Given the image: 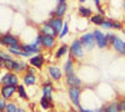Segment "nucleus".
I'll use <instances>...</instances> for the list:
<instances>
[{
	"label": "nucleus",
	"instance_id": "f257e3e1",
	"mask_svg": "<svg viewBox=\"0 0 125 112\" xmlns=\"http://www.w3.org/2000/svg\"><path fill=\"white\" fill-rule=\"evenodd\" d=\"M69 52H70L71 57H75V59H81L84 56V54H85L84 46H83L80 40H74L71 43V45L69 47Z\"/></svg>",
	"mask_w": 125,
	"mask_h": 112
},
{
	"label": "nucleus",
	"instance_id": "f03ea898",
	"mask_svg": "<svg viewBox=\"0 0 125 112\" xmlns=\"http://www.w3.org/2000/svg\"><path fill=\"white\" fill-rule=\"evenodd\" d=\"M80 41H81L83 46H84V49L89 50V51H90V50H93L94 46H95V44H96L95 37H94V34H93V33H86V34H84V35L81 36Z\"/></svg>",
	"mask_w": 125,
	"mask_h": 112
},
{
	"label": "nucleus",
	"instance_id": "7ed1b4c3",
	"mask_svg": "<svg viewBox=\"0 0 125 112\" xmlns=\"http://www.w3.org/2000/svg\"><path fill=\"white\" fill-rule=\"evenodd\" d=\"M94 37H95V41H96V45L100 49H104V47H106L108 44H109V40H108V35H105L104 33H101L100 30L95 29L94 30Z\"/></svg>",
	"mask_w": 125,
	"mask_h": 112
},
{
	"label": "nucleus",
	"instance_id": "20e7f679",
	"mask_svg": "<svg viewBox=\"0 0 125 112\" xmlns=\"http://www.w3.org/2000/svg\"><path fill=\"white\" fill-rule=\"evenodd\" d=\"M18 75L15 72H6L1 77V85L3 86H18Z\"/></svg>",
	"mask_w": 125,
	"mask_h": 112
},
{
	"label": "nucleus",
	"instance_id": "39448f33",
	"mask_svg": "<svg viewBox=\"0 0 125 112\" xmlns=\"http://www.w3.org/2000/svg\"><path fill=\"white\" fill-rule=\"evenodd\" d=\"M19 44V39L11 34H5L1 36V45H5L8 47H11Z\"/></svg>",
	"mask_w": 125,
	"mask_h": 112
},
{
	"label": "nucleus",
	"instance_id": "423d86ee",
	"mask_svg": "<svg viewBox=\"0 0 125 112\" xmlns=\"http://www.w3.org/2000/svg\"><path fill=\"white\" fill-rule=\"evenodd\" d=\"M15 92H18V86H1V91H0L1 98L4 100L11 98Z\"/></svg>",
	"mask_w": 125,
	"mask_h": 112
},
{
	"label": "nucleus",
	"instance_id": "0eeeda50",
	"mask_svg": "<svg viewBox=\"0 0 125 112\" xmlns=\"http://www.w3.org/2000/svg\"><path fill=\"white\" fill-rule=\"evenodd\" d=\"M69 97L71 100V102L74 103L76 107L80 106V88L79 87H71L69 88Z\"/></svg>",
	"mask_w": 125,
	"mask_h": 112
},
{
	"label": "nucleus",
	"instance_id": "6e6552de",
	"mask_svg": "<svg viewBox=\"0 0 125 112\" xmlns=\"http://www.w3.org/2000/svg\"><path fill=\"white\" fill-rule=\"evenodd\" d=\"M48 23L51 25V27L54 29V31L56 33V35H60L62 27H64V24H65L64 21H62V19H59V17H51Z\"/></svg>",
	"mask_w": 125,
	"mask_h": 112
},
{
	"label": "nucleus",
	"instance_id": "1a4fd4ad",
	"mask_svg": "<svg viewBox=\"0 0 125 112\" xmlns=\"http://www.w3.org/2000/svg\"><path fill=\"white\" fill-rule=\"evenodd\" d=\"M48 74H49L50 78L54 80V81H59V80H61V77H62L61 70H60L58 66H55V65H51V66L48 67Z\"/></svg>",
	"mask_w": 125,
	"mask_h": 112
},
{
	"label": "nucleus",
	"instance_id": "9d476101",
	"mask_svg": "<svg viewBox=\"0 0 125 112\" xmlns=\"http://www.w3.org/2000/svg\"><path fill=\"white\" fill-rule=\"evenodd\" d=\"M65 81H66V85L71 88V87H79L81 85V81L80 78L75 75V72H71L69 75H66L65 77Z\"/></svg>",
	"mask_w": 125,
	"mask_h": 112
},
{
	"label": "nucleus",
	"instance_id": "9b49d317",
	"mask_svg": "<svg viewBox=\"0 0 125 112\" xmlns=\"http://www.w3.org/2000/svg\"><path fill=\"white\" fill-rule=\"evenodd\" d=\"M66 10H68V4H66V1H64V0H59V3H58V5H56V8H55V17H59V19H61L62 16L65 15V13H66Z\"/></svg>",
	"mask_w": 125,
	"mask_h": 112
},
{
	"label": "nucleus",
	"instance_id": "f8f14e48",
	"mask_svg": "<svg viewBox=\"0 0 125 112\" xmlns=\"http://www.w3.org/2000/svg\"><path fill=\"white\" fill-rule=\"evenodd\" d=\"M44 61H45L44 56L39 54V55H35V56H31L30 60H29V64H30V66H33L35 69H41L44 65Z\"/></svg>",
	"mask_w": 125,
	"mask_h": 112
},
{
	"label": "nucleus",
	"instance_id": "ddd939ff",
	"mask_svg": "<svg viewBox=\"0 0 125 112\" xmlns=\"http://www.w3.org/2000/svg\"><path fill=\"white\" fill-rule=\"evenodd\" d=\"M41 91H43V96H44V97H48V98H50V100H53V96H51V94H53V91H54V86H53V84H51L49 80L44 84Z\"/></svg>",
	"mask_w": 125,
	"mask_h": 112
},
{
	"label": "nucleus",
	"instance_id": "4468645a",
	"mask_svg": "<svg viewBox=\"0 0 125 112\" xmlns=\"http://www.w3.org/2000/svg\"><path fill=\"white\" fill-rule=\"evenodd\" d=\"M113 47H114V50H115V51H118L119 54L125 55V41H123V40L119 39L118 36H116V39H115V41L113 43Z\"/></svg>",
	"mask_w": 125,
	"mask_h": 112
},
{
	"label": "nucleus",
	"instance_id": "2eb2a0df",
	"mask_svg": "<svg viewBox=\"0 0 125 112\" xmlns=\"http://www.w3.org/2000/svg\"><path fill=\"white\" fill-rule=\"evenodd\" d=\"M23 51H26V52H29L30 55H31V54L39 55V52L41 51V49H40V46H38V45H35V44H24V45H23Z\"/></svg>",
	"mask_w": 125,
	"mask_h": 112
},
{
	"label": "nucleus",
	"instance_id": "dca6fc26",
	"mask_svg": "<svg viewBox=\"0 0 125 112\" xmlns=\"http://www.w3.org/2000/svg\"><path fill=\"white\" fill-rule=\"evenodd\" d=\"M41 35H46V36H56V33L54 31V29L51 27V25L49 23H44L43 26H41Z\"/></svg>",
	"mask_w": 125,
	"mask_h": 112
},
{
	"label": "nucleus",
	"instance_id": "f3484780",
	"mask_svg": "<svg viewBox=\"0 0 125 112\" xmlns=\"http://www.w3.org/2000/svg\"><path fill=\"white\" fill-rule=\"evenodd\" d=\"M55 37L54 36H46V35H43V47L50 50L55 46Z\"/></svg>",
	"mask_w": 125,
	"mask_h": 112
},
{
	"label": "nucleus",
	"instance_id": "a211bd4d",
	"mask_svg": "<svg viewBox=\"0 0 125 112\" xmlns=\"http://www.w3.org/2000/svg\"><path fill=\"white\" fill-rule=\"evenodd\" d=\"M103 112H120L119 111V101H113L103 107Z\"/></svg>",
	"mask_w": 125,
	"mask_h": 112
},
{
	"label": "nucleus",
	"instance_id": "6ab92c4d",
	"mask_svg": "<svg viewBox=\"0 0 125 112\" xmlns=\"http://www.w3.org/2000/svg\"><path fill=\"white\" fill-rule=\"evenodd\" d=\"M23 81L26 86H33L38 82V77L36 75H29V74H25L23 76Z\"/></svg>",
	"mask_w": 125,
	"mask_h": 112
},
{
	"label": "nucleus",
	"instance_id": "aec40b11",
	"mask_svg": "<svg viewBox=\"0 0 125 112\" xmlns=\"http://www.w3.org/2000/svg\"><path fill=\"white\" fill-rule=\"evenodd\" d=\"M64 72L66 75L71 74V72H74V61H73V57H68V60L65 61V64H64Z\"/></svg>",
	"mask_w": 125,
	"mask_h": 112
},
{
	"label": "nucleus",
	"instance_id": "412c9836",
	"mask_svg": "<svg viewBox=\"0 0 125 112\" xmlns=\"http://www.w3.org/2000/svg\"><path fill=\"white\" fill-rule=\"evenodd\" d=\"M105 17H104V15H101V14H95V15H93L91 17H90V21L93 23V24H95V25H103V23L105 21Z\"/></svg>",
	"mask_w": 125,
	"mask_h": 112
},
{
	"label": "nucleus",
	"instance_id": "4be33fe9",
	"mask_svg": "<svg viewBox=\"0 0 125 112\" xmlns=\"http://www.w3.org/2000/svg\"><path fill=\"white\" fill-rule=\"evenodd\" d=\"M79 14L81 16H84V17H91L93 16V11H91V9L88 8V6H84V5H81L79 8Z\"/></svg>",
	"mask_w": 125,
	"mask_h": 112
},
{
	"label": "nucleus",
	"instance_id": "5701e85b",
	"mask_svg": "<svg viewBox=\"0 0 125 112\" xmlns=\"http://www.w3.org/2000/svg\"><path fill=\"white\" fill-rule=\"evenodd\" d=\"M69 52V47L66 46V45H61L59 49H58V51L55 52V57L56 59H60V57H62L65 54H68Z\"/></svg>",
	"mask_w": 125,
	"mask_h": 112
},
{
	"label": "nucleus",
	"instance_id": "b1692460",
	"mask_svg": "<svg viewBox=\"0 0 125 112\" xmlns=\"http://www.w3.org/2000/svg\"><path fill=\"white\" fill-rule=\"evenodd\" d=\"M53 100H50V98H48V97H41V100H40V106L43 107L44 110H48V108H50L51 106H53Z\"/></svg>",
	"mask_w": 125,
	"mask_h": 112
},
{
	"label": "nucleus",
	"instance_id": "393cba45",
	"mask_svg": "<svg viewBox=\"0 0 125 112\" xmlns=\"http://www.w3.org/2000/svg\"><path fill=\"white\" fill-rule=\"evenodd\" d=\"M18 94H19V96L21 97V98L28 100V94H26V91H25V88H24L23 85H18Z\"/></svg>",
	"mask_w": 125,
	"mask_h": 112
},
{
	"label": "nucleus",
	"instance_id": "a878e982",
	"mask_svg": "<svg viewBox=\"0 0 125 112\" xmlns=\"http://www.w3.org/2000/svg\"><path fill=\"white\" fill-rule=\"evenodd\" d=\"M26 69H28V65H26L25 61L19 60V66H18V69H16L15 72H16V74H20V72H23V71H25Z\"/></svg>",
	"mask_w": 125,
	"mask_h": 112
},
{
	"label": "nucleus",
	"instance_id": "bb28decb",
	"mask_svg": "<svg viewBox=\"0 0 125 112\" xmlns=\"http://www.w3.org/2000/svg\"><path fill=\"white\" fill-rule=\"evenodd\" d=\"M18 106L14 103V102H11V103H8V106H6V111L5 112H18Z\"/></svg>",
	"mask_w": 125,
	"mask_h": 112
},
{
	"label": "nucleus",
	"instance_id": "cd10ccee",
	"mask_svg": "<svg viewBox=\"0 0 125 112\" xmlns=\"http://www.w3.org/2000/svg\"><path fill=\"white\" fill-rule=\"evenodd\" d=\"M68 33H69V25H68V23H65V24H64V27H62L61 33H60V35H59V37L62 39L65 35H68Z\"/></svg>",
	"mask_w": 125,
	"mask_h": 112
},
{
	"label": "nucleus",
	"instance_id": "c85d7f7f",
	"mask_svg": "<svg viewBox=\"0 0 125 112\" xmlns=\"http://www.w3.org/2000/svg\"><path fill=\"white\" fill-rule=\"evenodd\" d=\"M80 112H103V108H96V110H88V108H84L81 105L78 107Z\"/></svg>",
	"mask_w": 125,
	"mask_h": 112
},
{
	"label": "nucleus",
	"instance_id": "c756f323",
	"mask_svg": "<svg viewBox=\"0 0 125 112\" xmlns=\"http://www.w3.org/2000/svg\"><path fill=\"white\" fill-rule=\"evenodd\" d=\"M101 27H105V29H113V20H105L103 23Z\"/></svg>",
	"mask_w": 125,
	"mask_h": 112
},
{
	"label": "nucleus",
	"instance_id": "7c9ffc66",
	"mask_svg": "<svg viewBox=\"0 0 125 112\" xmlns=\"http://www.w3.org/2000/svg\"><path fill=\"white\" fill-rule=\"evenodd\" d=\"M6 106H8V103L5 102V100L1 98V100H0V111L5 112V111H6Z\"/></svg>",
	"mask_w": 125,
	"mask_h": 112
},
{
	"label": "nucleus",
	"instance_id": "2f4dec72",
	"mask_svg": "<svg viewBox=\"0 0 125 112\" xmlns=\"http://www.w3.org/2000/svg\"><path fill=\"white\" fill-rule=\"evenodd\" d=\"M35 45H38V46H40V45H43V35H38L36 36V39H35V43H34Z\"/></svg>",
	"mask_w": 125,
	"mask_h": 112
},
{
	"label": "nucleus",
	"instance_id": "473e14b6",
	"mask_svg": "<svg viewBox=\"0 0 125 112\" xmlns=\"http://www.w3.org/2000/svg\"><path fill=\"white\" fill-rule=\"evenodd\" d=\"M113 29H116V30H120L123 29V25L120 21H113Z\"/></svg>",
	"mask_w": 125,
	"mask_h": 112
},
{
	"label": "nucleus",
	"instance_id": "72a5a7b5",
	"mask_svg": "<svg viewBox=\"0 0 125 112\" xmlns=\"http://www.w3.org/2000/svg\"><path fill=\"white\" fill-rule=\"evenodd\" d=\"M0 57H1V61H6V60H10V59H11V57H10L8 54H5L4 51L0 52Z\"/></svg>",
	"mask_w": 125,
	"mask_h": 112
},
{
	"label": "nucleus",
	"instance_id": "f704fd0d",
	"mask_svg": "<svg viewBox=\"0 0 125 112\" xmlns=\"http://www.w3.org/2000/svg\"><path fill=\"white\" fill-rule=\"evenodd\" d=\"M108 35V40H109V43L113 45V43L114 41H115V39H116V36L115 35H114V34H106Z\"/></svg>",
	"mask_w": 125,
	"mask_h": 112
},
{
	"label": "nucleus",
	"instance_id": "c9c22d12",
	"mask_svg": "<svg viewBox=\"0 0 125 112\" xmlns=\"http://www.w3.org/2000/svg\"><path fill=\"white\" fill-rule=\"evenodd\" d=\"M119 111L120 112H125V102H124V100L119 101Z\"/></svg>",
	"mask_w": 125,
	"mask_h": 112
},
{
	"label": "nucleus",
	"instance_id": "e433bc0d",
	"mask_svg": "<svg viewBox=\"0 0 125 112\" xmlns=\"http://www.w3.org/2000/svg\"><path fill=\"white\" fill-rule=\"evenodd\" d=\"M35 67H28L26 69V74H29V75H35Z\"/></svg>",
	"mask_w": 125,
	"mask_h": 112
},
{
	"label": "nucleus",
	"instance_id": "4c0bfd02",
	"mask_svg": "<svg viewBox=\"0 0 125 112\" xmlns=\"http://www.w3.org/2000/svg\"><path fill=\"white\" fill-rule=\"evenodd\" d=\"M18 112H25V111H24L23 108H19V110H18Z\"/></svg>",
	"mask_w": 125,
	"mask_h": 112
},
{
	"label": "nucleus",
	"instance_id": "58836bf2",
	"mask_svg": "<svg viewBox=\"0 0 125 112\" xmlns=\"http://www.w3.org/2000/svg\"><path fill=\"white\" fill-rule=\"evenodd\" d=\"M123 33H124V34H125V30H124V31H123Z\"/></svg>",
	"mask_w": 125,
	"mask_h": 112
},
{
	"label": "nucleus",
	"instance_id": "ea45409f",
	"mask_svg": "<svg viewBox=\"0 0 125 112\" xmlns=\"http://www.w3.org/2000/svg\"><path fill=\"white\" fill-rule=\"evenodd\" d=\"M71 112H76V111H71Z\"/></svg>",
	"mask_w": 125,
	"mask_h": 112
},
{
	"label": "nucleus",
	"instance_id": "a19ab883",
	"mask_svg": "<svg viewBox=\"0 0 125 112\" xmlns=\"http://www.w3.org/2000/svg\"><path fill=\"white\" fill-rule=\"evenodd\" d=\"M123 100H124V102H125V98H123Z\"/></svg>",
	"mask_w": 125,
	"mask_h": 112
}]
</instances>
